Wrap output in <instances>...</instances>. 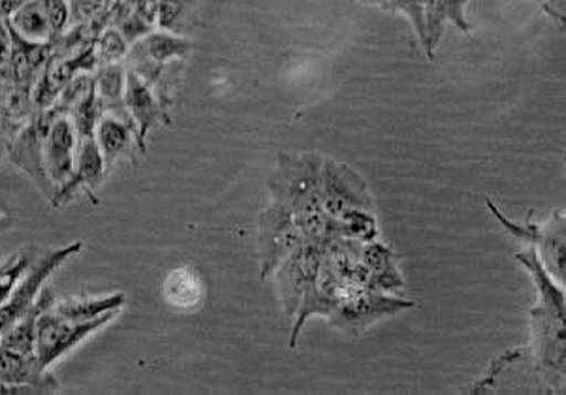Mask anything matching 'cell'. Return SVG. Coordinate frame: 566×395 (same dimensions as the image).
Wrapping results in <instances>:
<instances>
[{
	"mask_svg": "<svg viewBox=\"0 0 566 395\" xmlns=\"http://www.w3.org/2000/svg\"><path fill=\"white\" fill-rule=\"evenodd\" d=\"M467 4H469V0H444L447 21L458 27L463 34L471 32V25L467 21Z\"/></svg>",
	"mask_w": 566,
	"mask_h": 395,
	"instance_id": "obj_24",
	"label": "cell"
},
{
	"mask_svg": "<svg viewBox=\"0 0 566 395\" xmlns=\"http://www.w3.org/2000/svg\"><path fill=\"white\" fill-rule=\"evenodd\" d=\"M40 252L36 249H23V251L13 252L10 257L0 262V308L4 305L8 295L12 294L13 287L18 284L21 276L29 270Z\"/></svg>",
	"mask_w": 566,
	"mask_h": 395,
	"instance_id": "obj_21",
	"label": "cell"
},
{
	"mask_svg": "<svg viewBox=\"0 0 566 395\" xmlns=\"http://www.w3.org/2000/svg\"><path fill=\"white\" fill-rule=\"evenodd\" d=\"M13 384H44L53 389V394L61 389L57 378L50 370L40 367L34 354H21L0 345V386Z\"/></svg>",
	"mask_w": 566,
	"mask_h": 395,
	"instance_id": "obj_16",
	"label": "cell"
},
{
	"mask_svg": "<svg viewBox=\"0 0 566 395\" xmlns=\"http://www.w3.org/2000/svg\"><path fill=\"white\" fill-rule=\"evenodd\" d=\"M296 214L281 201L271 200L259 219L260 277L268 279L303 243Z\"/></svg>",
	"mask_w": 566,
	"mask_h": 395,
	"instance_id": "obj_6",
	"label": "cell"
},
{
	"mask_svg": "<svg viewBox=\"0 0 566 395\" xmlns=\"http://www.w3.org/2000/svg\"><path fill=\"white\" fill-rule=\"evenodd\" d=\"M195 50V42L189 38L168 31H151L139 38L130 45L126 53V66L134 64H170L185 61L190 51Z\"/></svg>",
	"mask_w": 566,
	"mask_h": 395,
	"instance_id": "obj_15",
	"label": "cell"
},
{
	"mask_svg": "<svg viewBox=\"0 0 566 395\" xmlns=\"http://www.w3.org/2000/svg\"><path fill=\"white\" fill-rule=\"evenodd\" d=\"M57 113V107H50L45 112H40L27 121L20 131L15 132L10 147H8V160L20 168L23 174L31 177V181L40 188V193L53 200L55 187L48 177L44 163V136L48 126H50L53 115Z\"/></svg>",
	"mask_w": 566,
	"mask_h": 395,
	"instance_id": "obj_9",
	"label": "cell"
},
{
	"mask_svg": "<svg viewBox=\"0 0 566 395\" xmlns=\"http://www.w3.org/2000/svg\"><path fill=\"white\" fill-rule=\"evenodd\" d=\"M164 298L171 308L192 311L203 300V284L200 276L190 268H177L164 281Z\"/></svg>",
	"mask_w": 566,
	"mask_h": 395,
	"instance_id": "obj_18",
	"label": "cell"
},
{
	"mask_svg": "<svg viewBox=\"0 0 566 395\" xmlns=\"http://www.w3.org/2000/svg\"><path fill=\"white\" fill-rule=\"evenodd\" d=\"M119 313H107L101 319L77 322L64 319L61 314L45 309L36 322V337H34V356L39 360L42 370H50L57 360L66 356L72 349H76L82 341L98 332L102 328L114 322Z\"/></svg>",
	"mask_w": 566,
	"mask_h": 395,
	"instance_id": "obj_3",
	"label": "cell"
},
{
	"mask_svg": "<svg viewBox=\"0 0 566 395\" xmlns=\"http://www.w3.org/2000/svg\"><path fill=\"white\" fill-rule=\"evenodd\" d=\"M40 2L44 7L48 21H50L53 38L61 37L66 31V27L70 25V21H72L69 0H40Z\"/></svg>",
	"mask_w": 566,
	"mask_h": 395,
	"instance_id": "obj_23",
	"label": "cell"
},
{
	"mask_svg": "<svg viewBox=\"0 0 566 395\" xmlns=\"http://www.w3.org/2000/svg\"><path fill=\"white\" fill-rule=\"evenodd\" d=\"M106 176V163H104L101 149H98V145H96L95 136L80 138L74 171H72L69 181L64 183L63 187L55 190V196H53L51 204L55 207L64 206V204L74 200L77 193H85L88 200L98 204V200H96V190H98V187L104 183Z\"/></svg>",
	"mask_w": 566,
	"mask_h": 395,
	"instance_id": "obj_13",
	"label": "cell"
},
{
	"mask_svg": "<svg viewBox=\"0 0 566 395\" xmlns=\"http://www.w3.org/2000/svg\"><path fill=\"white\" fill-rule=\"evenodd\" d=\"M415 308V301L397 300L394 295L346 281L339 303L329 314V324L345 333H361L377 320L394 316L405 309Z\"/></svg>",
	"mask_w": 566,
	"mask_h": 395,
	"instance_id": "obj_2",
	"label": "cell"
},
{
	"mask_svg": "<svg viewBox=\"0 0 566 395\" xmlns=\"http://www.w3.org/2000/svg\"><path fill=\"white\" fill-rule=\"evenodd\" d=\"M126 112L138 128V138L142 149H147L149 132L157 125H168V106L158 96L157 91L145 82L142 75L134 70L126 69V87L123 96Z\"/></svg>",
	"mask_w": 566,
	"mask_h": 395,
	"instance_id": "obj_14",
	"label": "cell"
},
{
	"mask_svg": "<svg viewBox=\"0 0 566 395\" xmlns=\"http://www.w3.org/2000/svg\"><path fill=\"white\" fill-rule=\"evenodd\" d=\"M29 0H0V21H8Z\"/></svg>",
	"mask_w": 566,
	"mask_h": 395,
	"instance_id": "obj_26",
	"label": "cell"
},
{
	"mask_svg": "<svg viewBox=\"0 0 566 395\" xmlns=\"http://www.w3.org/2000/svg\"><path fill=\"white\" fill-rule=\"evenodd\" d=\"M321 206L324 214L339 220L345 215L367 209L375 211L371 190L364 177L354 171L348 164L324 160L321 171Z\"/></svg>",
	"mask_w": 566,
	"mask_h": 395,
	"instance_id": "obj_7",
	"label": "cell"
},
{
	"mask_svg": "<svg viewBox=\"0 0 566 395\" xmlns=\"http://www.w3.org/2000/svg\"><path fill=\"white\" fill-rule=\"evenodd\" d=\"M13 40L7 21H0V77H10Z\"/></svg>",
	"mask_w": 566,
	"mask_h": 395,
	"instance_id": "obj_25",
	"label": "cell"
},
{
	"mask_svg": "<svg viewBox=\"0 0 566 395\" xmlns=\"http://www.w3.org/2000/svg\"><path fill=\"white\" fill-rule=\"evenodd\" d=\"M322 163L315 153H281L270 177L271 198L296 215L321 206Z\"/></svg>",
	"mask_w": 566,
	"mask_h": 395,
	"instance_id": "obj_1",
	"label": "cell"
},
{
	"mask_svg": "<svg viewBox=\"0 0 566 395\" xmlns=\"http://www.w3.org/2000/svg\"><path fill=\"white\" fill-rule=\"evenodd\" d=\"M324 247L326 245L303 241L296 251L292 252L275 270L279 300L283 303L284 313L289 316H296L303 295L315 281L324 258Z\"/></svg>",
	"mask_w": 566,
	"mask_h": 395,
	"instance_id": "obj_10",
	"label": "cell"
},
{
	"mask_svg": "<svg viewBox=\"0 0 566 395\" xmlns=\"http://www.w3.org/2000/svg\"><path fill=\"white\" fill-rule=\"evenodd\" d=\"M77 144H80V136H77L76 126L70 119L69 113L57 110L44 136L45 171L55 190L63 187L74 171Z\"/></svg>",
	"mask_w": 566,
	"mask_h": 395,
	"instance_id": "obj_12",
	"label": "cell"
},
{
	"mask_svg": "<svg viewBox=\"0 0 566 395\" xmlns=\"http://www.w3.org/2000/svg\"><path fill=\"white\" fill-rule=\"evenodd\" d=\"M565 309L552 308L541 301L536 308L531 309L536 367L554 389H560L565 383Z\"/></svg>",
	"mask_w": 566,
	"mask_h": 395,
	"instance_id": "obj_4",
	"label": "cell"
},
{
	"mask_svg": "<svg viewBox=\"0 0 566 395\" xmlns=\"http://www.w3.org/2000/svg\"><path fill=\"white\" fill-rule=\"evenodd\" d=\"M491 215L509 230L512 236L523 239L525 243L531 245L535 249L536 254L544 263L547 273L559 279L560 287L565 284V214L555 211L546 225H517L506 219L501 209L491 200H485Z\"/></svg>",
	"mask_w": 566,
	"mask_h": 395,
	"instance_id": "obj_8",
	"label": "cell"
},
{
	"mask_svg": "<svg viewBox=\"0 0 566 395\" xmlns=\"http://www.w3.org/2000/svg\"><path fill=\"white\" fill-rule=\"evenodd\" d=\"M7 25L31 44H50L53 40L50 21L40 0L25 2L12 18L8 19Z\"/></svg>",
	"mask_w": 566,
	"mask_h": 395,
	"instance_id": "obj_19",
	"label": "cell"
},
{
	"mask_svg": "<svg viewBox=\"0 0 566 395\" xmlns=\"http://www.w3.org/2000/svg\"><path fill=\"white\" fill-rule=\"evenodd\" d=\"M125 303L126 295L123 292L107 295H69V298H55L51 303V311H55L64 319L88 322V320L101 319L107 313H120Z\"/></svg>",
	"mask_w": 566,
	"mask_h": 395,
	"instance_id": "obj_17",
	"label": "cell"
},
{
	"mask_svg": "<svg viewBox=\"0 0 566 395\" xmlns=\"http://www.w3.org/2000/svg\"><path fill=\"white\" fill-rule=\"evenodd\" d=\"M82 249V241H76V243L66 245L61 249L40 252L36 260L29 266V270L21 276L18 284L13 287L12 294L8 295L4 305L0 308V335L36 303L42 290L45 289V282L50 281V277L69 258L76 257Z\"/></svg>",
	"mask_w": 566,
	"mask_h": 395,
	"instance_id": "obj_5",
	"label": "cell"
},
{
	"mask_svg": "<svg viewBox=\"0 0 566 395\" xmlns=\"http://www.w3.org/2000/svg\"><path fill=\"white\" fill-rule=\"evenodd\" d=\"M95 139L106 163L107 174L123 160L138 164V150L144 153L139 145L138 128L126 112L125 104L102 113L96 125Z\"/></svg>",
	"mask_w": 566,
	"mask_h": 395,
	"instance_id": "obj_11",
	"label": "cell"
},
{
	"mask_svg": "<svg viewBox=\"0 0 566 395\" xmlns=\"http://www.w3.org/2000/svg\"><path fill=\"white\" fill-rule=\"evenodd\" d=\"M93 80H95L96 96H98L104 112L123 106L126 87V64H102L101 69L96 70V74L93 75Z\"/></svg>",
	"mask_w": 566,
	"mask_h": 395,
	"instance_id": "obj_20",
	"label": "cell"
},
{
	"mask_svg": "<svg viewBox=\"0 0 566 395\" xmlns=\"http://www.w3.org/2000/svg\"><path fill=\"white\" fill-rule=\"evenodd\" d=\"M130 50V44L117 29H107L95 45L96 61L102 64L120 63L126 53Z\"/></svg>",
	"mask_w": 566,
	"mask_h": 395,
	"instance_id": "obj_22",
	"label": "cell"
},
{
	"mask_svg": "<svg viewBox=\"0 0 566 395\" xmlns=\"http://www.w3.org/2000/svg\"><path fill=\"white\" fill-rule=\"evenodd\" d=\"M536 2H541V4H544V7H546L547 0H536Z\"/></svg>",
	"mask_w": 566,
	"mask_h": 395,
	"instance_id": "obj_27",
	"label": "cell"
}]
</instances>
